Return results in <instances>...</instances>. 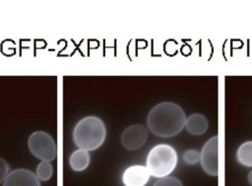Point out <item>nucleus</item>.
Returning <instances> with one entry per match:
<instances>
[{
  "label": "nucleus",
  "mask_w": 252,
  "mask_h": 186,
  "mask_svg": "<svg viewBox=\"0 0 252 186\" xmlns=\"http://www.w3.org/2000/svg\"><path fill=\"white\" fill-rule=\"evenodd\" d=\"M186 115L182 107L172 101L156 104L148 113L147 127L154 135L169 138L179 134L185 127Z\"/></svg>",
  "instance_id": "obj_1"
},
{
  "label": "nucleus",
  "mask_w": 252,
  "mask_h": 186,
  "mask_svg": "<svg viewBox=\"0 0 252 186\" xmlns=\"http://www.w3.org/2000/svg\"><path fill=\"white\" fill-rule=\"evenodd\" d=\"M75 145L85 151H94L105 141L106 127L104 122L95 115H89L75 125L72 133Z\"/></svg>",
  "instance_id": "obj_2"
},
{
  "label": "nucleus",
  "mask_w": 252,
  "mask_h": 186,
  "mask_svg": "<svg viewBox=\"0 0 252 186\" xmlns=\"http://www.w3.org/2000/svg\"><path fill=\"white\" fill-rule=\"evenodd\" d=\"M177 160V153L172 146L158 144L150 150L146 158V166L152 176L162 178L174 170Z\"/></svg>",
  "instance_id": "obj_3"
},
{
  "label": "nucleus",
  "mask_w": 252,
  "mask_h": 186,
  "mask_svg": "<svg viewBox=\"0 0 252 186\" xmlns=\"http://www.w3.org/2000/svg\"><path fill=\"white\" fill-rule=\"evenodd\" d=\"M28 147L31 154L45 161H51L56 157V144L51 135L45 131H35L28 139Z\"/></svg>",
  "instance_id": "obj_4"
},
{
  "label": "nucleus",
  "mask_w": 252,
  "mask_h": 186,
  "mask_svg": "<svg viewBox=\"0 0 252 186\" xmlns=\"http://www.w3.org/2000/svg\"><path fill=\"white\" fill-rule=\"evenodd\" d=\"M200 163L203 170L211 176L219 174V138H210L200 153Z\"/></svg>",
  "instance_id": "obj_5"
},
{
  "label": "nucleus",
  "mask_w": 252,
  "mask_h": 186,
  "mask_svg": "<svg viewBox=\"0 0 252 186\" xmlns=\"http://www.w3.org/2000/svg\"><path fill=\"white\" fill-rule=\"evenodd\" d=\"M148 139V128L142 124L128 126L121 134L120 142L124 149L135 151L144 146Z\"/></svg>",
  "instance_id": "obj_6"
},
{
  "label": "nucleus",
  "mask_w": 252,
  "mask_h": 186,
  "mask_svg": "<svg viewBox=\"0 0 252 186\" xmlns=\"http://www.w3.org/2000/svg\"><path fill=\"white\" fill-rule=\"evenodd\" d=\"M3 186H40V181L32 170L16 168L9 172Z\"/></svg>",
  "instance_id": "obj_7"
},
{
  "label": "nucleus",
  "mask_w": 252,
  "mask_h": 186,
  "mask_svg": "<svg viewBox=\"0 0 252 186\" xmlns=\"http://www.w3.org/2000/svg\"><path fill=\"white\" fill-rule=\"evenodd\" d=\"M150 176L147 166L134 164L123 171L121 180L124 186H145L149 182Z\"/></svg>",
  "instance_id": "obj_8"
},
{
  "label": "nucleus",
  "mask_w": 252,
  "mask_h": 186,
  "mask_svg": "<svg viewBox=\"0 0 252 186\" xmlns=\"http://www.w3.org/2000/svg\"><path fill=\"white\" fill-rule=\"evenodd\" d=\"M209 123L205 115L201 113H193L186 118L185 128L187 132L194 136L204 134L208 129Z\"/></svg>",
  "instance_id": "obj_9"
},
{
  "label": "nucleus",
  "mask_w": 252,
  "mask_h": 186,
  "mask_svg": "<svg viewBox=\"0 0 252 186\" xmlns=\"http://www.w3.org/2000/svg\"><path fill=\"white\" fill-rule=\"evenodd\" d=\"M91 162V155L88 151L78 149L74 151L69 157V164L72 170L81 172L85 170Z\"/></svg>",
  "instance_id": "obj_10"
},
{
  "label": "nucleus",
  "mask_w": 252,
  "mask_h": 186,
  "mask_svg": "<svg viewBox=\"0 0 252 186\" xmlns=\"http://www.w3.org/2000/svg\"><path fill=\"white\" fill-rule=\"evenodd\" d=\"M236 158L241 165L252 167V141L244 142L238 147Z\"/></svg>",
  "instance_id": "obj_11"
},
{
  "label": "nucleus",
  "mask_w": 252,
  "mask_h": 186,
  "mask_svg": "<svg viewBox=\"0 0 252 186\" xmlns=\"http://www.w3.org/2000/svg\"><path fill=\"white\" fill-rule=\"evenodd\" d=\"M35 174L39 181H47L53 174V166L50 161L40 160L35 169Z\"/></svg>",
  "instance_id": "obj_12"
},
{
  "label": "nucleus",
  "mask_w": 252,
  "mask_h": 186,
  "mask_svg": "<svg viewBox=\"0 0 252 186\" xmlns=\"http://www.w3.org/2000/svg\"><path fill=\"white\" fill-rule=\"evenodd\" d=\"M183 161L188 165H194L200 162V153L196 150H187L182 155Z\"/></svg>",
  "instance_id": "obj_13"
},
{
  "label": "nucleus",
  "mask_w": 252,
  "mask_h": 186,
  "mask_svg": "<svg viewBox=\"0 0 252 186\" xmlns=\"http://www.w3.org/2000/svg\"><path fill=\"white\" fill-rule=\"evenodd\" d=\"M154 186H183V184L176 177L165 176V177H162V178H158L155 182Z\"/></svg>",
  "instance_id": "obj_14"
},
{
  "label": "nucleus",
  "mask_w": 252,
  "mask_h": 186,
  "mask_svg": "<svg viewBox=\"0 0 252 186\" xmlns=\"http://www.w3.org/2000/svg\"><path fill=\"white\" fill-rule=\"evenodd\" d=\"M9 170H10V167L8 162L4 158L0 157V184L4 182V180L6 179L7 175L10 172Z\"/></svg>",
  "instance_id": "obj_15"
},
{
  "label": "nucleus",
  "mask_w": 252,
  "mask_h": 186,
  "mask_svg": "<svg viewBox=\"0 0 252 186\" xmlns=\"http://www.w3.org/2000/svg\"><path fill=\"white\" fill-rule=\"evenodd\" d=\"M247 180L249 182V184L252 186V170L248 173V176H247Z\"/></svg>",
  "instance_id": "obj_16"
}]
</instances>
